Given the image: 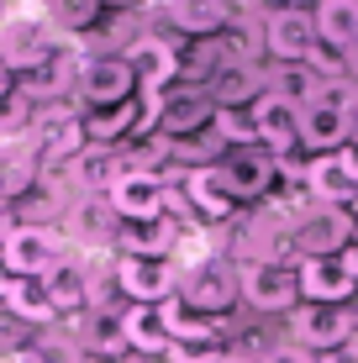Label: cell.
<instances>
[{"instance_id":"22","label":"cell","mask_w":358,"mask_h":363,"mask_svg":"<svg viewBox=\"0 0 358 363\" xmlns=\"http://www.w3.org/2000/svg\"><path fill=\"white\" fill-rule=\"evenodd\" d=\"M84 137L101 147H116L121 137H147L142 127V95L138 100H121V106H101V111H79Z\"/></svg>"},{"instance_id":"41","label":"cell","mask_w":358,"mask_h":363,"mask_svg":"<svg viewBox=\"0 0 358 363\" xmlns=\"http://www.w3.org/2000/svg\"><path fill=\"white\" fill-rule=\"evenodd\" d=\"M11 284H16V269H11V264H6V253H0V300L11 295Z\"/></svg>"},{"instance_id":"43","label":"cell","mask_w":358,"mask_h":363,"mask_svg":"<svg viewBox=\"0 0 358 363\" xmlns=\"http://www.w3.org/2000/svg\"><path fill=\"white\" fill-rule=\"evenodd\" d=\"M101 6H111V11H127V6H138V0H101Z\"/></svg>"},{"instance_id":"30","label":"cell","mask_w":358,"mask_h":363,"mask_svg":"<svg viewBox=\"0 0 358 363\" xmlns=\"http://www.w3.org/2000/svg\"><path fill=\"white\" fill-rule=\"evenodd\" d=\"M158 316H164V327H169V342H211L216 337V316H206V311L190 306L184 295H169L164 306H158Z\"/></svg>"},{"instance_id":"33","label":"cell","mask_w":358,"mask_h":363,"mask_svg":"<svg viewBox=\"0 0 358 363\" xmlns=\"http://www.w3.org/2000/svg\"><path fill=\"white\" fill-rule=\"evenodd\" d=\"M16 363H90L74 332H32V342L16 353Z\"/></svg>"},{"instance_id":"10","label":"cell","mask_w":358,"mask_h":363,"mask_svg":"<svg viewBox=\"0 0 358 363\" xmlns=\"http://www.w3.org/2000/svg\"><path fill=\"white\" fill-rule=\"evenodd\" d=\"M79 100H84V111L138 100V74H132V64H127L121 53L84 58V69H79Z\"/></svg>"},{"instance_id":"4","label":"cell","mask_w":358,"mask_h":363,"mask_svg":"<svg viewBox=\"0 0 358 363\" xmlns=\"http://www.w3.org/2000/svg\"><path fill=\"white\" fill-rule=\"evenodd\" d=\"M111 279H116V290L127 295L132 306H164L169 295H179V264L174 258H127V253H116Z\"/></svg>"},{"instance_id":"21","label":"cell","mask_w":358,"mask_h":363,"mask_svg":"<svg viewBox=\"0 0 358 363\" xmlns=\"http://www.w3.org/2000/svg\"><path fill=\"white\" fill-rule=\"evenodd\" d=\"M43 284H47V295H53V306H58V316H84V311L95 306V279H90V264L84 258H64L53 274H43Z\"/></svg>"},{"instance_id":"42","label":"cell","mask_w":358,"mask_h":363,"mask_svg":"<svg viewBox=\"0 0 358 363\" xmlns=\"http://www.w3.org/2000/svg\"><path fill=\"white\" fill-rule=\"evenodd\" d=\"M342 264H348V269H353V279H358V237H353L348 247H342Z\"/></svg>"},{"instance_id":"25","label":"cell","mask_w":358,"mask_h":363,"mask_svg":"<svg viewBox=\"0 0 358 363\" xmlns=\"http://www.w3.org/2000/svg\"><path fill=\"white\" fill-rule=\"evenodd\" d=\"M121 169H127V164H121V147H101V143H90V147H84V153L74 158L64 174H69V184H74L79 195H106L111 184H116V174H121Z\"/></svg>"},{"instance_id":"17","label":"cell","mask_w":358,"mask_h":363,"mask_svg":"<svg viewBox=\"0 0 358 363\" xmlns=\"http://www.w3.org/2000/svg\"><path fill=\"white\" fill-rule=\"evenodd\" d=\"M301 179H306V195H311L316 206H353L358 200V179H353L348 158H342V147L337 153H316L311 164L301 169Z\"/></svg>"},{"instance_id":"12","label":"cell","mask_w":358,"mask_h":363,"mask_svg":"<svg viewBox=\"0 0 358 363\" xmlns=\"http://www.w3.org/2000/svg\"><path fill=\"white\" fill-rule=\"evenodd\" d=\"M216 121V100L206 90H164V106H158V137L169 143H190V137L211 132Z\"/></svg>"},{"instance_id":"28","label":"cell","mask_w":358,"mask_h":363,"mask_svg":"<svg viewBox=\"0 0 358 363\" xmlns=\"http://www.w3.org/2000/svg\"><path fill=\"white\" fill-rule=\"evenodd\" d=\"M169 16L190 37H221L232 21V0H169Z\"/></svg>"},{"instance_id":"2","label":"cell","mask_w":358,"mask_h":363,"mask_svg":"<svg viewBox=\"0 0 358 363\" xmlns=\"http://www.w3.org/2000/svg\"><path fill=\"white\" fill-rule=\"evenodd\" d=\"M64 48V32L53 27V16H32V11H16V16L0 21V58L16 69V79L27 69H37L43 58H53Z\"/></svg>"},{"instance_id":"36","label":"cell","mask_w":358,"mask_h":363,"mask_svg":"<svg viewBox=\"0 0 358 363\" xmlns=\"http://www.w3.org/2000/svg\"><path fill=\"white\" fill-rule=\"evenodd\" d=\"M164 358H169V363H221L227 353H221L216 337H211V342H169Z\"/></svg>"},{"instance_id":"1","label":"cell","mask_w":358,"mask_h":363,"mask_svg":"<svg viewBox=\"0 0 358 363\" xmlns=\"http://www.w3.org/2000/svg\"><path fill=\"white\" fill-rule=\"evenodd\" d=\"M179 295L190 300V306H201L206 316H221V311H232L237 295H242V269L227 264V258H216V253H201L195 264L179 269Z\"/></svg>"},{"instance_id":"9","label":"cell","mask_w":358,"mask_h":363,"mask_svg":"<svg viewBox=\"0 0 358 363\" xmlns=\"http://www.w3.org/2000/svg\"><path fill=\"white\" fill-rule=\"evenodd\" d=\"M316 16L311 11H301V6H279V11H269L264 16V48H269V58L274 64H306V58L316 53Z\"/></svg>"},{"instance_id":"11","label":"cell","mask_w":358,"mask_h":363,"mask_svg":"<svg viewBox=\"0 0 358 363\" xmlns=\"http://www.w3.org/2000/svg\"><path fill=\"white\" fill-rule=\"evenodd\" d=\"M174 200H184V206H190V216L201 221V227H216V221L237 216V195L227 190V179H221L216 164L190 169V174H184V184L174 190Z\"/></svg>"},{"instance_id":"34","label":"cell","mask_w":358,"mask_h":363,"mask_svg":"<svg viewBox=\"0 0 358 363\" xmlns=\"http://www.w3.org/2000/svg\"><path fill=\"white\" fill-rule=\"evenodd\" d=\"M211 132H216L227 147H258V132H253V111H248V106H216V121H211Z\"/></svg>"},{"instance_id":"23","label":"cell","mask_w":358,"mask_h":363,"mask_svg":"<svg viewBox=\"0 0 358 363\" xmlns=\"http://www.w3.org/2000/svg\"><path fill=\"white\" fill-rule=\"evenodd\" d=\"M348 127H353L348 111L327 106V100H311V106L301 111V147H311V158L337 153V147H348Z\"/></svg>"},{"instance_id":"20","label":"cell","mask_w":358,"mask_h":363,"mask_svg":"<svg viewBox=\"0 0 358 363\" xmlns=\"http://www.w3.org/2000/svg\"><path fill=\"white\" fill-rule=\"evenodd\" d=\"M79 69H84V58H74V48L64 43L53 58H43L37 69L21 74L16 90L27 95V100H58V95H69L74 84H79Z\"/></svg>"},{"instance_id":"14","label":"cell","mask_w":358,"mask_h":363,"mask_svg":"<svg viewBox=\"0 0 358 363\" xmlns=\"http://www.w3.org/2000/svg\"><path fill=\"white\" fill-rule=\"evenodd\" d=\"M221 179H227V190L237 195V206H248V200H264L269 184H274V153L269 147H227V158H221Z\"/></svg>"},{"instance_id":"45","label":"cell","mask_w":358,"mask_h":363,"mask_svg":"<svg viewBox=\"0 0 358 363\" xmlns=\"http://www.w3.org/2000/svg\"><path fill=\"white\" fill-rule=\"evenodd\" d=\"M348 147H358V111H353V127H348Z\"/></svg>"},{"instance_id":"46","label":"cell","mask_w":358,"mask_h":363,"mask_svg":"<svg viewBox=\"0 0 358 363\" xmlns=\"http://www.w3.org/2000/svg\"><path fill=\"white\" fill-rule=\"evenodd\" d=\"M348 216H353V232H358V200H353V206H348Z\"/></svg>"},{"instance_id":"40","label":"cell","mask_w":358,"mask_h":363,"mask_svg":"<svg viewBox=\"0 0 358 363\" xmlns=\"http://www.w3.org/2000/svg\"><path fill=\"white\" fill-rule=\"evenodd\" d=\"M11 232H16V211H11L6 200H0V247L11 242Z\"/></svg>"},{"instance_id":"3","label":"cell","mask_w":358,"mask_h":363,"mask_svg":"<svg viewBox=\"0 0 358 363\" xmlns=\"http://www.w3.org/2000/svg\"><path fill=\"white\" fill-rule=\"evenodd\" d=\"M353 237H358V232H353L348 206H311L306 216L290 221V247H295V258H337Z\"/></svg>"},{"instance_id":"29","label":"cell","mask_w":358,"mask_h":363,"mask_svg":"<svg viewBox=\"0 0 358 363\" xmlns=\"http://www.w3.org/2000/svg\"><path fill=\"white\" fill-rule=\"evenodd\" d=\"M121 327H127V347L142 358H164L169 353V327L158 316V306H127L121 311Z\"/></svg>"},{"instance_id":"38","label":"cell","mask_w":358,"mask_h":363,"mask_svg":"<svg viewBox=\"0 0 358 363\" xmlns=\"http://www.w3.org/2000/svg\"><path fill=\"white\" fill-rule=\"evenodd\" d=\"M11 95H16V69H11L6 58H0V106H6Z\"/></svg>"},{"instance_id":"7","label":"cell","mask_w":358,"mask_h":363,"mask_svg":"<svg viewBox=\"0 0 358 363\" xmlns=\"http://www.w3.org/2000/svg\"><path fill=\"white\" fill-rule=\"evenodd\" d=\"M169 179L164 174H147V169H121L116 184L106 190L116 221H147V216H169Z\"/></svg>"},{"instance_id":"27","label":"cell","mask_w":358,"mask_h":363,"mask_svg":"<svg viewBox=\"0 0 358 363\" xmlns=\"http://www.w3.org/2000/svg\"><path fill=\"white\" fill-rule=\"evenodd\" d=\"M311 16H316V37L327 48H342V53L358 48V0H316Z\"/></svg>"},{"instance_id":"5","label":"cell","mask_w":358,"mask_h":363,"mask_svg":"<svg viewBox=\"0 0 358 363\" xmlns=\"http://www.w3.org/2000/svg\"><path fill=\"white\" fill-rule=\"evenodd\" d=\"M242 300L264 316H279V311L301 306V279H295V264L285 258H258V264H242Z\"/></svg>"},{"instance_id":"31","label":"cell","mask_w":358,"mask_h":363,"mask_svg":"<svg viewBox=\"0 0 358 363\" xmlns=\"http://www.w3.org/2000/svg\"><path fill=\"white\" fill-rule=\"evenodd\" d=\"M269 95H279L290 111H306L316 95H322V74H316L311 64H279L274 74H269Z\"/></svg>"},{"instance_id":"37","label":"cell","mask_w":358,"mask_h":363,"mask_svg":"<svg viewBox=\"0 0 358 363\" xmlns=\"http://www.w3.org/2000/svg\"><path fill=\"white\" fill-rule=\"evenodd\" d=\"M264 363H316V353H306V347H295V342H290V347H274V353H269Z\"/></svg>"},{"instance_id":"6","label":"cell","mask_w":358,"mask_h":363,"mask_svg":"<svg viewBox=\"0 0 358 363\" xmlns=\"http://www.w3.org/2000/svg\"><path fill=\"white\" fill-rule=\"evenodd\" d=\"M0 253L16 269V279H43V274H53L69 258V242L58 227H27V221H16V232H11V242Z\"/></svg>"},{"instance_id":"39","label":"cell","mask_w":358,"mask_h":363,"mask_svg":"<svg viewBox=\"0 0 358 363\" xmlns=\"http://www.w3.org/2000/svg\"><path fill=\"white\" fill-rule=\"evenodd\" d=\"M316 363H358V347H353V342H342V347H332V353H322Z\"/></svg>"},{"instance_id":"44","label":"cell","mask_w":358,"mask_h":363,"mask_svg":"<svg viewBox=\"0 0 358 363\" xmlns=\"http://www.w3.org/2000/svg\"><path fill=\"white\" fill-rule=\"evenodd\" d=\"M221 363H258V358H248V353H227Z\"/></svg>"},{"instance_id":"35","label":"cell","mask_w":358,"mask_h":363,"mask_svg":"<svg viewBox=\"0 0 358 363\" xmlns=\"http://www.w3.org/2000/svg\"><path fill=\"white\" fill-rule=\"evenodd\" d=\"M101 11H106L101 0H53V27L58 32H90Z\"/></svg>"},{"instance_id":"13","label":"cell","mask_w":358,"mask_h":363,"mask_svg":"<svg viewBox=\"0 0 358 363\" xmlns=\"http://www.w3.org/2000/svg\"><path fill=\"white\" fill-rule=\"evenodd\" d=\"M295 279H301V300L311 306H348L358 295V279L353 269L337 258H295Z\"/></svg>"},{"instance_id":"8","label":"cell","mask_w":358,"mask_h":363,"mask_svg":"<svg viewBox=\"0 0 358 363\" xmlns=\"http://www.w3.org/2000/svg\"><path fill=\"white\" fill-rule=\"evenodd\" d=\"M290 332H295V347H306V353H332V347L353 342V311L348 306H311V300H301V306L290 311Z\"/></svg>"},{"instance_id":"26","label":"cell","mask_w":358,"mask_h":363,"mask_svg":"<svg viewBox=\"0 0 358 363\" xmlns=\"http://www.w3.org/2000/svg\"><path fill=\"white\" fill-rule=\"evenodd\" d=\"M0 306H6V316H16L21 327H37V332H47L58 321V306H53V295H47L43 279H16Z\"/></svg>"},{"instance_id":"18","label":"cell","mask_w":358,"mask_h":363,"mask_svg":"<svg viewBox=\"0 0 358 363\" xmlns=\"http://www.w3.org/2000/svg\"><path fill=\"white\" fill-rule=\"evenodd\" d=\"M121 58L132 64V74H138V90H142V95H164V90H174V79H179V53H174V43L138 37V43H132Z\"/></svg>"},{"instance_id":"15","label":"cell","mask_w":358,"mask_h":363,"mask_svg":"<svg viewBox=\"0 0 358 363\" xmlns=\"http://www.w3.org/2000/svg\"><path fill=\"white\" fill-rule=\"evenodd\" d=\"M184 242V227L169 216H147V221H116V253L127 258H174V247Z\"/></svg>"},{"instance_id":"32","label":"cell","mask_w":358,"mask_h":363,"mask_svg":"<svg viewBox=\"0 0 358 363\" xmlns=\"http://www.w3.org/2000/svg\"><path fill=\"white\" fill-rule=\"evenodd\" d=\"M264 90H269V79L253 64H227L211 79V100H216V106H253Z\"/></svg>"},{"instance_id":"19","label":"cell","mask_w":358,"mask_h":363,"mask_svg":"<svg viewBox=\"0 0 358 363\" xmlns=\"http://www.w3.org/2000/svg\"><path fill=\"white\" fill-rule=\"evenodd\" d=\"M79 347H84V358H95V363L127 358L132 347H127L121 311H116V306H90V311H84V316H79Z\"/></svg>"},{"instance_id":"24","label":"cell","mask_w":358,"mask_h":363,"mask_svg":"<svg viewBox=\"0 0 358 363\" xmlns=\"http://www.w3.org/2000/svg\"><path fill=\"white\" fill-rule=\"evenodd\" d=\"M64 221H69L64 237H74V242H101V247L116 242V211H111L106 195H74Z\"/></svg>"},{"instance_id":"16","label":"cell","mask_w":358,"mask_h":363,"mask_svg":"<svg viewBox=\"0 0 358 363\" xmlns=\"http://www.w3.org/2000/svg\"><path fill=\"white\" fill-rule=\"evenodd\" d=\"M253 132H258V147H269V153L279 158V164H285V158L295 153V147H301V111H290L285 100L279 95H258L253 100Z\"/></svg>"}]
</instances>
